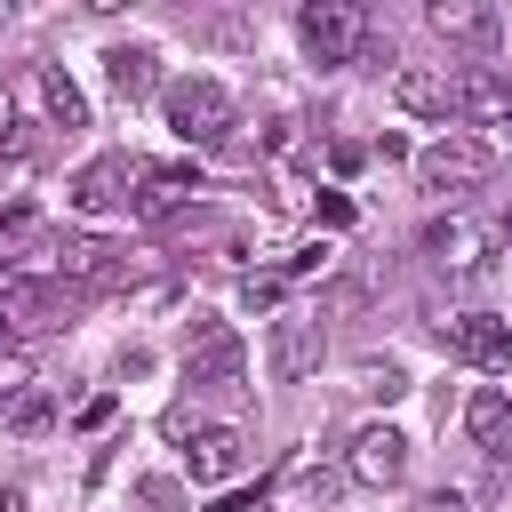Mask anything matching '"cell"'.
Returning <instances> with one entry per match:
<instances>
[{"mask_svg": "<svg viewBox=\"0 0 512 512\" xmlns=\"http://www.w3.org/2000/svg\"><path fill=\"white\" fill-rule=\"evenodd\" d=\"M160 104H168V128H176L184 144H224V136L240 128V104H232V88H224V80H208V72H184V80H168V88H160Z\"/></svg>", "mask_w": 512, "mask_h": 512, "instance_id": "cell-1", "label": "cell"}, {"mask_svg": "<svg viewBox=\"0 0 512 512\" xmlns=\"http://www.w3.org/2000/svg\"><path fill=\"white\" fill-rule=\"evenodd\" d=\"M496 248H504V232L480 224V216H432V224H424V256H432L448 280H488V272H496Z\"/></svg>", "mask_w": 512, "mask_h": 512, "instance_id": "cell-2", "label": "cell"}, {"mask_svg": "<svg viewBox=\"0 0 512 512\" xmlns=\"http://www.w3.org/2000/svg\"><path fill=\"white\" fill-rule=\"evenodd\" d=\"M296 40H304V56L312 64H360V48H368V8L360 0H312L304 16H296Z\"/></svg>", "mask_w": 512, "mask_h": 512, "instance_id": "cell-3", "label": "cell"}, {"mask_svg": "<svg viewBox=\"0 0 512 512\" xmlns=\"http://www.w3.org/2000/svg\"><path fill=\"white\" fill-rule=\"evenodd\" d=\"M488 168H496V160H488V144H480V136H464V128H448L440 144H424V152H416V184H424V192H472V184H488Z\"/></svg>", "mask_w": 512, "mask_h": 512, "instance_id": "cell-4", "label": "cell"}, {"mask_svg": "<svg viewBox=\"0 0 512 512\" xmlns=\"http://www.w3.org/2000/svg\"><path fill=\"white\" fill-rule=\"evenodd\" d=\"M240 376H248V344H240L224 320H192V336H184V384L232 392Z\"/></svg>", "mask_w": 512, "mask_h": 512, "instance_id": "cell-5", "label": "cell"}, {"mask_svg": "<svg viewBox=\"0 0 512 512\" xmlns=\"http://www.w3.org/2000/svg\"><path fill=\"white\" fill-rule=\"evenodd\" d=\"M136 184H144V160L104 152V160H88V168L64 184V200H72L80 216H112V208H136Z\"/></svg>", "mask_w": 512, "mask_h": 512, "instance_id": "cell-6", "label": "cell"}, {"mask_svg": "<svg viewBox=\"0 0 512 512\" xmlns=\"http://www.w3.org/2000/svg\"><path fill=\"white\" fill-rule=\"evenodd\" d=\"M320 352H328L320 312H280V320H272V352H264V368H272L280 384H304V376L320 368Z\"/></svg>", "mask_w": 512, "mask_h": 512, "instance_id": "cell-7", "label": "cell"}, {"mask_svg": "<svg viewBox=\"0 0 512 512\" xmlns=\"http://www.w3.org/2000/svg\"><path fill=\"white\" fill-rule=\"evenodd\" d=\"M184 472H192V488L240 480V472H248V432H240V424H200V432L184 440Z\"/></svg>", "mask_w": 512, "mask_h": 512, "instance_id": "cell-8", "label": "cell"}, {"mask_svg": "<svg viewBox=\"0 0 512 512\" xmlns=\"http://www.w3.org/2000/svg\"><path fill=\"white\" fill-rule=\"evenodd\" d=\"M440 336H448L456 360H472V368H488V376L512 368V320H496V312H448Z\"/></svg>", "mask_w": 512, "mask_h": 512, "instance_id": "cell-9", "label": "cell"}, {"mask_svg": "<svg viewBox=\"0 0 512 512\" xmlns=\"http://www.w3.org/2000/svg\"><path fill=\"white\" fill-rule=\"evenodd\" d=\"M200 168H144V184H136V224H176L184 208H200Z\"/></svg>", "mask_w": 512, "mask_h": 512, "instance_id": "cell-10", "label": "cell"}, {"mask_svg": "<svg viewBox=\"0 0 512 512\" xmlns=\"http://www.w3.org/2000/svg\"><path fill=\"white\" fill-rule=\"evenodd\" d=\"M344 472H352L360 488H400V480H408V440H400L392 424H360V440H352Z\"/></svg>", "mask_w": 512, "mask_h": 512, "instance_id": "cell-11", "label": "cell"}, {"mask_svg": "<svg viewBox=\"0 0 512 512\" xmlns=\"http://www.w3.org/2000/svg\"><path fill=\"white\" fill-rule=\"evenodd\" d=\"M344 480H352V472H336V464H320V456L304 448V456H288V472H280L272 504H280V512H328V504L344 496Z\"/></svg>", "mask_w": 512, "mask_h": 512, "instance_id": "cell-12", "label": "cell"}, {"mask_svg": "<svg viewBox=\"0 0 512 512\" xmlns=\"http://www.w3.org/2000/svg\"><path fill=\"white\" fill-rule=\"evenodd\" d=\"M24 96L40 104V120H48V128H64V136H80V128H88V96H80V80H72L64 64H32V72H24Z\"/></svg>", "mask_w": 512, "mask_h": 512, "instance_id": "cell-13", "label": "cell"}, {"mask_svg": "<svg viewBox=\"0 0 512 512\" xmlns=\"http://www.w3.org/2000/svg\"><path fill=\"white\" fill-rule=\"evenodd\" d=\"M456 120L512 128V72H496V64H464V72H456Z\"/></svg>", "mask_w": 512, "mask_h": 512, "instance_id": "cell-14", "label": "cell"}, {"mask_svg": "<svg viewBox=\"0 0 512 512\" xmlns=\"http://www.w3.org/2000/svg\"><path fill=\"white\" fill-rule=\"evenodd\" d=\"M56 280L64 288H120L128 280V256L112 240H56Z\"/></svg>", "mask_w": 512, "mask_h": 512, "instance_id": "cell-15", "label": "cell"}, {"mask_svg": "<svg viewBox=\"0 0 512 512\" xmlns=\"http://www.w3.org/2000/svg\"><path fill=\"white\" fill-rule=\"evenodd\" d=\"M464 432H472V448H480L488 464H504V456H512V392L480 384V392L464 400Z\"/></svg>", "mask_w": 512, "mask_h": 512, "instance_id": "cell-16", "label": "cell"}, {"mask_svg": "<svg viewBox=\"0 0 512 512\" xmlns=\"http://www.w3.org/2000/svg\"><path fill=\"white\" fill-rule=\"evenodd\" d=\"M392 104L416 112V120H456V80L448 72H424V64H400L392 72Z\"/></svg>", "mask_w": 512, "mask_h": 512, "instance_id": "cell-17", "label": "cell"}, {"mask_svg": "<svg viewBox=\"0 0 512 512\" xmlns=\"http://www.w3.org/2000/svg\"><path fill=\"white\" fill-rule=\"evenodd\" d=\"M432 32L456 48H488L496 40V8L488 0H432Z\"/></svg>", "mask_w": 512, "mask_h": 512, "instance_id": "cell-18", "label": "cell"}, {"mask_svg": "<svg viewBox=\"0 0 512 512\" xmlns=\"http://www.w3.org/2000/svg\"><path fill=\"white\" fill-rule=\"evenodd\" d=\"M56 424V400H48V384H0V432H24V440H40Z\"/></svg>", "mask_w": 512, "mask_h": 512, "instance_id": "cell-19", "label": "cell"}, {"mask_svg": "<svg viewBox=\"0 0 512 512\" xmlns=\"http://www.w3.org/2000/svg\"><path fill=\"white\" fill-rule=\"evenodd\" d=\"M104 72H112L120 104H144V96L160 88V56H152V48H104Z\"/></svg>", "mask_w": 512, "mask_h": 512, "instance_id": "cell-20", "label": "cell"}, {"mask_svg": "<svg viewBox=\"0 0 512 512\" xmlns=\"http://www.w3.org/2000/svg\"><path fill=\"white\" fill-rule=\"evenodd\" d=\"M280 296H288V272H248L240 280V304L248 312H280Z\"/></svg>", "mask_w": 512, "mask_h": 512, "instance_id": "cell-21", "label": "cell"}, {"mask_svg": "<svg viewBox=\"0 0 512 512\" xmlns=\"http://www.w3.org/2000/svg\"><path fill=\"white\" fill-rule=\"evenodd\" d=\"M360 392H368V400H400V392H408V376H400L392 360H384V368L368 360V368H360Z\"/></svg>", "mask_w": 512, "mask_h": 512, "instance_id": "cell-22", "label": "cell"}, {"mask_svg": "<svg viewBox=\"0 0 512 512\" xmlns=\"http://www.w3.org/2000/svg\"><path fill=\"white\" fill-rule=\"evenodd\" d=\"M320 224L344 232V224H352V200H344V192H320Z\"/></svg>", "mask_w": 512, "mask_h": 512, "instance_id": "cell-23", "label": "cell"}, {"mask_svg": "<svg viewBox=\"0 0 512 512\" xmlns=\"http://www.w3.org/2000/svg\"><path fill=\"white\" fill-rule=\"evenodd\" d=\"M328 264H336V256H328V248H304V256H296V264H288V280H320V272H328Z\"/></svg>", "mask_w": 512, "mask_h": 512, "instance_id": "cell-24", "label": "cell"}, {"mask_svg": "<svg viewBox=\"0 0 512 512\" xmlns=\"http://www.w3.org/2000/svg\"><path fill=\"white\" fill-rule=\"evenodd\" d=\"M8 120H16V88L0 80V128H8Z\"/></svg>", "mask_w": 512, "mask_h": 512, "instance_id": "cell-25", "label": "cell"}, {"mask_svg": "<svg viewBox=\"0 0 512 512\" xmlns=\"http://www.w3.org/2000/svg\"><path fill=\"white\" fill-rule=\"evenodd\" d=\"M24 504H32L24 488H0V512H24Z\"/></svg>", "mask_w": 512, "mask_h": 512, "instance_id": "cell-26", "label": "cell"}, {"mask_svg": "<svg viewBox=\"0 0 512 512\" xmlns=\"http://www.w3.org/2000/svg\"><path fill=\"white\" fill-rule=\"evenodd\" d=\"M0 24H8V0H0Z\"/></svg>", "mask_w": 512, "mask_h": 512, "instance_id": "cell-27", "label": "cell"}]
</instances>
